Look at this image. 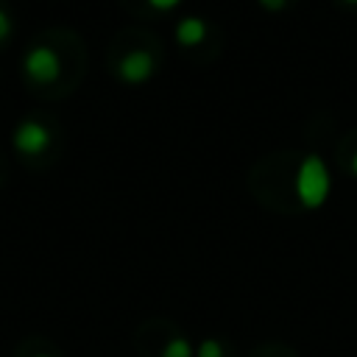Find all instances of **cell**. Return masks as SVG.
I'll list each match as a JSON object with an SVG mask.
<instances>
[{"mask_svg":"<svg viewBox=\"0 0 357 357\" xmlns=\"http://www.w3.org/2000/svg\"><path fill=\"white\" fill-rule=\"evenodd\" d=\"M162 357H195V346L187 337H170L162 349Z\"/></svg>","mask_w":357,"mask_h":357,"instance_id":"obj_6","label":"cell"},{"mask_svg":"<svg viewBox=\"0 0 357 357\" xmlns=\"http://www.w3.org/2000/svg\"><path fill=\"white\" fill-rule=\"evenodd\" d=\"M195 357H223V346L215 337H206L195 346Z\"/></svg>","mask_w":357,"mask_h":357,"instance_id":"obj_7","label":"cell"},{"mask_svg":"<svg viewBox=\"0 0 357 357\" xmlns=\"http://www.w3.org/2000/svg\"><path fill=\"white\" fill-rule=\"evenodd\" d=\"M181 0H148V6L153 8V11H170V8H176Z\"/></svg>","mask_w":357,"mask_h":357,"instance_id":"obj_9","label":"cell"},{"mask_svg":"<svg viewBox=\"0 0 357 357\" xmlns=\"http://www.w3.org/2000/svg\"><path fill=\"white\" fill-rule=\"evenodd\" d=\"M284 3H287V0H259V6H262L265 11H282Z\"/></svg>","mask_w":357,"mask_h":357,"instance_id":"obj_10","label":"cell"},{"mask_svg":"<svg viewBox=\"0 0 357 357\" xmlns=\"http://www.w3.org/2000/svg\"><path fill=\"white\" fill-rule=\"evenodd\" d=\"M343 3H349V6H357V0H343Z\"/></svg>","mask_w":357,"mask_h":357,"instance_id":"obj_12","label":"cell"},{"mask_svg":"<svg viewBox=\"0 0 357 357\" xmlns=\"http://www.w3.org/2000/svg\"><path fill=\"white\" fill-rule=\"evenodd\" d=\"M351 176L357 178V151H354V156H351Z\"/></svg>","mask_w":357,"mask_h":357,"instance_id":"obj_11","label":"cell"},{"mask_svg":"<svg viewBox=\"0 0 357 357\" xmlns=\"http://www.w3.org/2000/svg\"><path fill=\"white\" fill-rule=\"evenodd\" d=\"M153 70H156L153 53H151V50H142V47L128 50V53L120 59V64H117V75H120V81H123V84H131V86L148 84L151 75H153Z\"/></svg>","mask_w":357,"mask_h":357,"instance_id":"obj_3","label":"cell"},{"mask_svg":"<svg viewBox=\"0 0 357 357\" xmlns=\"http://www.w3.org/2000/svg\"><path fill=\"white\" fill-rule=\"evenodd\" d=\"M50 128L39 120H22L14 128V148L25 156H42L50 148Z\"/></svg>","mask_w":357,"mask_h":357,"instance_id":"obj_4","label":"cell"},{"mask_svg":"<svg viewBox=\"0 0 357 357\" xmlns=\"http://www.w3.org/2000/svg\"><path fill=\"white\" fill-rule=\"evenodd\" d=\"M33 357H53V354H33Z\"/></svg>","mask_w":357,"mask_h":357,"instance_id":"obj_13","label":"cell"},{"mask_svg":"<svg viewBox=\"0 0 357 357\" xmlns=\"http://www.w3.org/2000/svg\"><path fill=\"white\" fill-rule=\"evenodd\" d=\"M329 167L318 153H307L296 167V198L304 209H321L329 198Z\"/></svg>","mask_w":357,"mask_h":357,"instance_id":"obj_1","label":"cell"},{"mask_svg":"<svg viewBox=\"0 0 357 357\" xmlns=\"http://www.w3.org/2000/svg\"><path fill=\"white\" fill-rule=\"evenodd\" d=\"M22 70L33 84H53L61 75V56L50 45H33L22 59Z\"/></svg>","mask_w":357,"mask_h":357,"instance_id":"obj_2","label":"cell"},{"mask_svg":"<svg viewBox=\"0 0 357 357\" xmlns=\"http://www.w3.org/2000/svg\"><path fill=\"white\" fill-rule=\"evenodd\" d=\"M206 33H209V25H206L201 17H184V20H178V25H176V31H173V36H176V42H178L181 47H195V45H201V42L206 39Z\"/></svg>","mask_w":357,"mask_h":357,"instance_id":"obj_5","label":"cell"},{"mask_svg":"<svg viewBox=\"0 0 357 357\" xmlns=\"http://www.w3.org/2000/svg\"><path fill=\"white\" fill-rule=\"evenodd\" d=\"M11 31H14V22H11L8 11H6V8H0V45L11 36Z\"/></svg>","mask_w":357,"mask_h":357,"instance_id":"obj_8","label":"cell"}]
</instances>
